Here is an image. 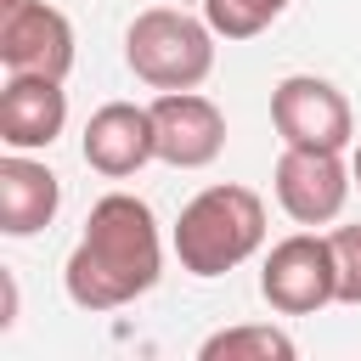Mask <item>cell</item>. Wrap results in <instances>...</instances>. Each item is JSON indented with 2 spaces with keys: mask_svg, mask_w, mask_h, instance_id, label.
<instances>
[{
  "mask_svg": "<svg viewBox=\"0 0 361 361\" xmlns=\"http://www.w3.org/2000/svg\"><path fill=\"white\" fill-rule=\"evenodd\" d=\"M158 271H164V243L152 209L130 192H107L85 214V237L62 265V288L79 310H124L141 293H152Z\"/></svg>",
  "mask_w": 361,
  "mask_h": 361,
  "instance_id": "1",
  "label": "cell"
},
{
  "mask_svg": "<svg viewBox=\"0 0 361 361\" xmlns=\"http://www.w3.org/2000/svg\"><path fill=\"white\" fill-rule=\"evenodd\" d=\"M265 243V203L248 186H203L175 220V259L192 276H226Z\"/></svg>",
  "mask_w": 361,
  "mask_h": 361,
  "instance_id": "2",
  "label": "cell"
},
{
  "mask_svg": "<svg viewBox=\"0 0 361 361\" xmlns=\"http://www.w3.org/2000/svg\"><path fill=\"white\" fill-rule=\"evenodd\" d=\"M214 28L180 6H147L124 28V62L152 90H197L214 73Z\"/></svg>",
  "mask_w": 361,
  "mask_h": 361,
  "instance_id": "3",
  "label": "cell"
},
{
  "mask_svg": "<svg viewBox=\"0 0 361 361\" xmlns=\"http://www.w3.org/2000/svg\"><path fill=\"white\" fill-rule=\"evenodd\" d=\"M259 293L276 316H310V310L333 305L338 299L333 243L316 231H293V237L271 243V254L259 265Z\"/></svg>",
  "mask_w": 361,
  "mask_h": 361,
  "instance_id": "4",
  "label": "cell"
},
{
  "mask_svg": "<svg viewBox=\"0 0 361 361\" xmlns=\"http://www.w3.org/2000/svg\"><path fill=\"white\" fill-rule=\"evenodd\" d=\"M271 124L282 147H310V152H344L355 135L344 90L322 73H288L271 90Z\"/></svg>",
  "mask_w": 361,
  "mask_h": 361,
  "instance_id": "5",
  "label": "cell"
},
{
  "mask_svg": "<svg viewBox=\"0 0 361 361\" xmlns=\"http://www.w3.org/2000/svg\"><path fill=\"white\" fill-rule=\"evenodd\" d=\"M271 186H276V203H282V214H288V220H299V226H327V220H338V214H344V197H350L355 175H350L344 152L282 147Z\"/></svg>",
  "mask_w": 361,
  "mask_h": 361,
  "instance_id": "6",
  "label": "cell"
},
{
  "mask_svg": "<svg viewBox=\"0 0 361 361\" xmlns=\"http://www.w3.org/2000/svg\"><path fill=\"white\" fill-rule=\"evenodd\" d=\"M0 62H6V73L68 79V68H73V23L45 0L6 6L0 11Z\"/></svg>",
  "mask_w": 361,
  "mask_h": 361,
  "instance_id": "7",
  "label": "cell"
},
{
  "mask_svg": "<svg viewBox=\"0 0 361 361\" xmlns=\"http://www.w3.org/2000/svg\"><path fill=\"white\" fill-rule=\"evenodd\" d=\"M152 124H158V158L169 169H203L226 147V113L197 90H158Z\"/></svg>",
  "mask_w": 361,
  "mask_h": 361,
  "instance_id": "8",
  "label": "cell"
},
{
  "mask_svg": "<svg viewBox=\"0 0 361 361\" xmlns=\"http://www.w3.org/2000/svg\"><path fill=\"white\" fill-rule=\"evenodd\" d=\"M85 164L107 180H124L135 175L141 164L158 158V124H152V107H135V102H107L90 113L85 124V141H79Z\"/></svg>",
  "mask_w": 361,
  "mask_h": 361,
  "instance_id": "9",
  "label": "cell"
},
{
  "mask_svg": "<svg viewBox=\"0 0 361 361\" xmlns=\"http://www.w3.org/2000/svg\"><path fill=\"white\" fill-rule=\"evenodd\" d=\"M68 124V90L51 73H11L0 90V141L11 152H39Z\"/></svg>",
  "mask_w": 361,
  "mask_h": 361,
  "instance_id": "10",
  "label": "cell"
},
{
  "mask_svg": "<svg viewBox=\"0 0 361 361\" xmlns=\"http://www.w3.org/2000/svg\"><path fill=\"white\" fill-rule=\"evenodd\" d=\"M56 209H62V180L39 158L6 147V158H0V231L34 237L56 220Z\"/></svg>",
  "mask_w": 361,
  "mask_h": 361,
  "instance_id": "11",
  "label": "cell"
},
{
  "mask_svg": "<svg viewBox=\"0 0 361 361\" xmlns=\"http://www.w3.org/2000/svg\"><path fill=\"white\" fill-rule=\"evenodd\" d=\"M197 355H203V361H293L299 344H293L282 327H271V322H243V327L209 333Z\"/></svg>",
  "mask_w": 361,
  "mask_h": 361,
  "instance_id": "12",
  "label": "cell"
},
{
  "mask_svg": "<svg viewBox=\"0 0 361 361\" xmlns=\"http://www.w3.org/2000/svg\"><path fill=\"white\" fill-rule=\"evenodd\" d=\"M282 11H288V0H203V17L220 39H254Z\"/></svg>",
  "mask_w": 361,
  "mask_h": 361,
  "instance_id": "13",
  "label": "cell"
},
{
  "mask_svg": "<svg viewBox=\"0 0 361 361\" xmlns=\"http://www.w3.org/2000/svg\"><path fill=\"white\" fill-rule=\"evenodd\" d=\"M333 265H338V305H361V226H333Z\"/></svg>",
  "mask_w": 361,
  "mask_h": 361,
  "instance_id": "14",
  "label": "cell"
},
{
  "mask_svg": "<svg viewBox=\"0 0 361 361\" xmlns=\"http://www.w3.org/2000/svg\"><path fill=\"white\" fill-rule=\"evenodd\" d=\"M350 175H355V186H361V147H355V158H350Z\"/></svg>",
  "mask_w": 361,
  "mask_h": 361,
  "instance_id": "15",
  "label": "cell"
},
{
  "mask_svg": "<svg viewBox=\"0 0 361 361\" xmlns=\"http://www.w3.org/2000/svg\"><path fill=\"white\" fill-rule=\"evenodd\" d=\"M6 6H17V0H0V11H6Z\"/></svg>",
  "mask_w": 361,
  "mask_h": 361,
  "instance_id": "16",
  "label": "cell"
}]
</instances>
